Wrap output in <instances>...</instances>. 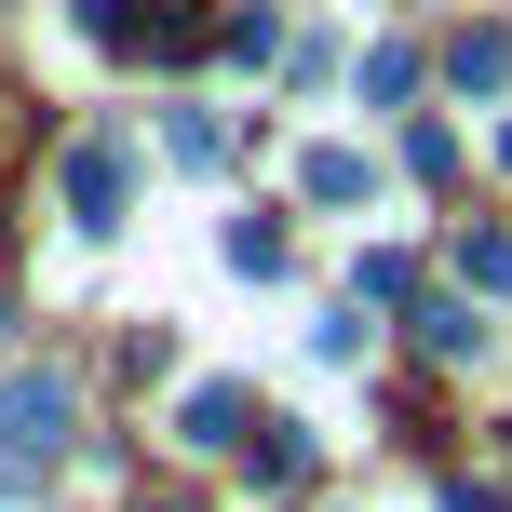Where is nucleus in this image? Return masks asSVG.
<instances>
[{
	"mask_svg": "<svg viewBox=\"0 0 512 512\" xmlns=\"http://www.w3.org/2000/svg\"><path fill=\"white\" fill-rule=\"evenodd\" d=\"M459 81H472V95H499V81H512V41H499V27H472V41H459Z\"/></svg>",
	"mask_w": 512,
	"mask_h": 512,
	"instance_id": "39448f33",
	"label": "nucleus"
},
{
	"mask_svg": "<svg viewBox=\"0 0 512 512\" xmlns=\"http://www.w3.org/2000/svg\"><path fill=\"white\" fill-rule=\"evenodd\" d=\"M68 216L81 230H122V149H68Z\"/></svg>",
	"mask_w": 512,
	"mask_h": 512,
	"instance_id": "f03ea898",
	"label": "nucleus"
},
{
	"mask_svg": "<svg viewBox=\"0 0 512 512\" xmlns=\"http://www.w3.org/2000/svg\"><path fill=\"white\" fill-rule=\"evenodd\" d=\"M230 432H243V391H230V378H203V391L176 405V445H189V459H216Z\"/></svg>",
	"mask_w": 512,
	"mask_h": 512,
	"instance_id": "7ed1b4c3",
	"label": "nucleus"
},
{
	"mask_svg": "<svg viewBox=\"0 0 512 512\" xmlns=\"http://www.w3.org/2000/svg\"><path fill=\"white\" fill-rule=\"evenodd\" d=\"M418 337H432V351H445V364H472V351H486V324H472V310H459V297H432V310H418Z\"/></svg>",
	"mask_w": 512,
	"mask_h": 512,
	"instance_id": "20e7f679",
	"label": "nucleus"
},
{
	"mask_svg": "<svg viewBox=\"0 0 512 512\" xmlns=\"http://www.w3.org/2000/svg\"><path fill=\"white\" fill-rule=\"evenodd\" d=\"M68 405H81L68 378H14V391H0V432H14V459H54V445H68Z\"/></svg>",
	"mask_w": 512,
	"mask_h": 512,
	"instance_id": "f257e3e1",
	"label": "nucleus"
},
{
	"mask_svg": "<svg viewBox=\"0 0 512 512\" xmlns=\"http://www.w3.org/2000/svg\"><path fill=\"white\" fill-rule=\"evenodd\" d=\"M149 512H176V499H149Z\"/></svg>",
	"mask_w": 512,
	"mask_h": 512,
	"instance_id": "423d86ee",
	"label": "nucleus"
}]
</instances>
